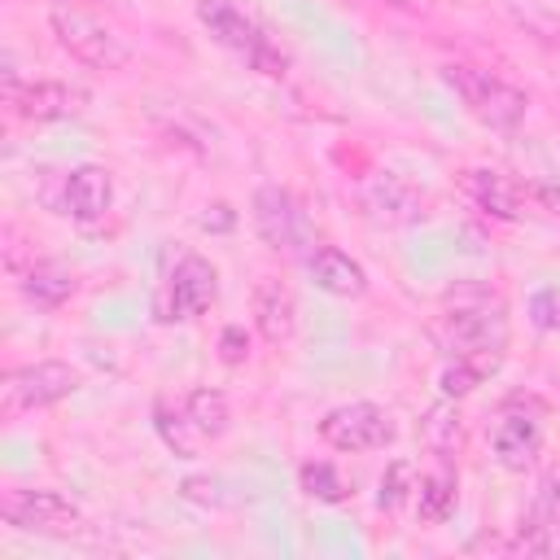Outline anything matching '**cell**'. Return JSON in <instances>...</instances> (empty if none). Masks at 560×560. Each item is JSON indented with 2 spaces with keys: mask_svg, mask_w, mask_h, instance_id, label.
Returning a JSON list of instances; mask_svg holds the SVG:
<instances>
[{
  "mask_svg": "<svg viewBox=\"0 0 560 560\" xmlns=\"http://www.w3.org/2000/svg\"><path fill=\"white\" fill-rule=\"evenodd\" d=\"M249 306H254V328L262 332V341L280 346V341L293 337V328H298V302H293V293H289L284 280L262 276L254 284V302Z\"/></svg>",
  "mask_w": 560,
  "mask_h": 560,
  "instance_id": "15",
  "label": "cell"
},
{
  "mask_svg": "<svg viewBox=\"0 0 560 560\" xmlns=\"http://www.w3.org/2000/svg\"><path fill=\"white\" fill-rule=\"evenodd\" d=\"M529 26H534L551 48H560V18H529Z\"/></svg>",
  "mask_w": 560,
  "mask_h": 560,
  "instance_id": "28",
  "label": "cell"
},
{
  "mask_svg": "<svg viewBox=\"0 0 560 560\" xmlns=\"http://www.w3.org/2000/svg\"><path fill=\"white\" fill-rule=\"evenodd\" d=\"M455 490H459V481H455L451 468H438V472L420 477V486H416V512H420V521H429V525L446 521L455 512Z\"/></svg>",
  "mask_w": 560,
  "mask_h": 560,
  "instance_id": "20",
  "label": "cell"
},
{
  "mask_svg": "<svg viewBox=\"0 0 560 560\" xmlns=\"http://www.w3.org/2000/svg\"><path fill=\"white\" fill-rule=\"evenodd\" d=\"M179 407H184V416H188V424H192V433H197L201 442H219V438L232 429V407H228V398H223L219 389H210V385L192 389Z\"/></svg>",
  "mask_w": 560,
  "mask_h": 560,
  "instance_id": "18",
  "label": "cell"
},
{
  "mask_svg": "<svg viewBox=\"0 0 560 560\" xmlns=\"http://www.w3.org/2000/svg\"><path fill=\"white\" fill-rule=\"evenodd\" d=\"M197 22L206 26V35L223 48V52H232L236 61H245L249 70H258V74H267V79H284L289 74V57L271 44V35L254 22V18H245L232 0H197Z\"/></svg>",
  "mask_w": 560,
  "mask_h": 560,
  "instance_id": "2",
  "label": "cell"
},
{
  "mask_svg": "<svg viewBox=\"0 0 560 560\" xmlns=\"http://www.w3.org/2000/svg\"><path fill=\"white\" fill-rule=\"evenodd\" d=\"M529 319L538 324V328H560V289L551 284V289H538L534 298H529Z\"/></svg>",
  "mask_w": 560,
  "mask_h": 560,
  "instance_id": "26",
  "label": "cell"
},
{
  "mask_svg": "<svg viewBox=\"0 0 560 560\" xmlns=\"http://www.w3.org/2000/svg\"><path fill=\"white\" fill-rule=\"evenodd\" d=\"M411 494V468L402 464V459H394L389 464V472L381 477V508H402V499Z\"/></svg>",
  "mask_w": 560,
  "mask_h": 560,
  "instance_id": "25",
  "label": "cell"
},
{
  "mask_svg": "<svg viewBox=\"0 0 560 560\" xmlns=\"http://www.w3.org/2000/svg\"><path fill=\"white\" fill-rule=\"evenodd\" d=\"M114 206V179L105 166L83 162L70 166L61 179V214H70L74 223H101Z\"/></svg>",
  "mask_w": 560,
  "mask_h": 560,
  "instance_id": "11",
  "label": "cell"
},
{
  "mask_svg": "<svg viewBox=\"0 0 560 560\" xmlns=\"http://www.w3.org/2000/svg\"><path fill=\"white\" fill-rule=\"evenodd\" d=\"M381 4H389V9H411L416 0H381Z\"/></svg>",
  "mask_w": 560,
  "mask_h": 560,
  "instance_id": "29",
  "label": "cell"
},
{
  "mask_svg": "<svg viewBox=\"0 0 560 560\" xmlns=\"http://www.w3.org/2000/svg\"><path fill=\"white\" fill-rule=\"evenodd\" d=\"M424 438H429V446H433L442 459L459 446V416L451 411V398H446V402H438V407L424 416Z\"/></svg>",
  "mask_w": 560,
  "mask_h": 560,
  "instance_id": "24",
  "label": "cell"
},
{
  "mask_svg": "<svg viewBox=\"0 0 560 560\" xmlns=\"http://www.w3.org/2000/svg\"><path fill=\"white\" fill-rule=\"evenodd\" d=\"M214 293H219V276H214V267H210L201 254H184V258L171 267L166 284L158 289L153 311H158L162 324H179V319L201 315V311L214 302Z\"/></svg>",
  "mask_w": 560,
  "mask_h": 560,
  "instance_id": "8",
  "label": "cell"
},
{
  "mask_svg": "<svg viewBox=\"0 0 560 560\" xmlns=\"http://www.w3.org/2000/svg\"><path fill=\"white\" fill-rule=\"evenodd\" d=\"M83 101H88V92L74 88V83H66V79H31V83H22L18 96L4 101V105H9L18 118H26V122H57V118L79 114Z\"/></svg>",
  "mask_w": 560,
  "mask_h": 560,
  "instance_id": "12",
  "label": "cell"
},
{
  "mask_svg": "<svg viewBox=\"0 0 560 560\" xmlns=\"http://www.w3.org/2000/svg\"><path fill=\"white\" fill-rule=\"evenodd\" d=\"M219 354H223V363H241V359L249 354V337H245L236 324H228L223 337H219Z\"/></svg>",
  "mask_w": 560,
  "mask_h": 560,
  "instance_id": "27",
  "label": "cell"
},
{
  "mask_svg": "<svg viewBox=\"0 0 560 560\" xmlns=\"http://www.w3.org/2000/svg\"><path fill=\"white\" fill-rule=\"evenodd\" d=\"M521 551L529 556H560V472H551L521 525V538H516Z\"/></svg>",
  "mask_w": 560,
  "mask_h": 560,
  "instance_id": "13",
  "label": "cell"
},
{
  "mask_svg": "<svg viewBox=\"0 0 560 560\" xmlns=\"http://www.w3.org/2000/svg\"><path fill=\"white\" fill-rule=\"evenodd\" d=\"M363 206H368L376 219H385V223H411V219L424 214V201L416 197V188H407V184L394 179V175H381L376 184H368V188H363Z\"/></svg>",
  "mask_w": 560,
  "mask_h": 560,
  "instance_id": "17",
  "label": "cell"
},
{
  "mask_svg": "<svg viewBox=\"0 0 560 560\" xmlns=\"http://www.w3.org/2000/svg\"><path fill=\"white\" fill-rule=\"evenodd\" d=\"M542 446V420L525 402H508L490 424V451L508 472H525L538 459Z\"/></svg>",
  "mask_w": 560,
  "mask_h": 560,
  "instance_id": "10",
  "label": "cell"
},
{
  "mask_svg": "<svg viewBox=\"0 0 560 560\" xmlns=\"http://www.w3.org/2000/svg\"><path fill=\"white\" fill-rule=\"evenodd\" d=\"M70 293H74V276L61 271V267H52V262H35V267L22 271V298L35 302V306H44V311L61 306Z\"/></svg>",
  "mask_w": 560,
  "mask_h": 560,
  "instance_id": "19",
  "label": "cell"
},
{
  "mask_svg": "<svg viewBox=\"0 0 560 560\" xmlns=\"http://www.w3.org/2000/svg\"><path fill=\"white\" fill-rule=\"evenodd\" d=\"M79 381H83L79 368H70L66 359H39V363H26V368L9 372V381H4V420L70 398L79 389Z\"/></svg>",
  "mask_w": 560,
  "mask_h": 560,
  "instance_id": "7",
  "label": "cell"
},
{
  "mask_svg": "<svg viewBox=\"0 0 560 560\" xmlns=\"http://www.w3.org/2000/svg\"><path fill=\"white\" fill-rule=\"evenodd\" d=\"M48 26H52L57 44L88 70H122L131 61V48L122 44V35L70 0H57L48 9Z\"/></svg>",
  "mask_w": 560,
  "mask_h": 560,
  "instance_id": "3",
  "label": "cell"
},
{
  "mask_svg": "<svg viewBox=\"0 0 560 560\" xmlns=\"http://www.w3.org/2000/svg\"><path fill=\"white\" fill-rule=\"evenodd\" d=\"M459 188H464V197H468L481 214L503 219V223L521 219V192H516V184H512L508 175H499V171H490V166H468V171L459 175Z\"/></svg>",
  "mask_w": 560,
  "mask_h": 560,
  "instance_id": "16",
  "label": "cell"
},
{
  "mask_svg": "<svg viewBox=\"0 0 560 560\" xmlns=\"http://www.w3.org/2000/svg\"><path fill=\"white\" fill-rule=\"evenodd\" d=\"M429 332L446 359H472L477 368L494 372L508 350V306L486 284H459L442 298V315Z\"/></svg>",
  "mask_w": 560,
  "mask_h": 560,
  "instance_id": "1",
  "label": "cell"
},
{
  "mask_svg": "<svg viewBox=\"0 0 560 560\" xmlns=\"http://www.w3.org/2000/svg\"><path fill=\"white\" fill-rule=\"evenodd\" d=\"M442 79L455 88V96L468 105V114L481 118V122L494 127V131L521 127V118H525V109H529V96H525L521 88H512L508 79L490 74V70L451 61V66H442Z\"/></svg>",
  "mask_w": 560,
  "mask_h": 560,
  "instance_id": "4",
  "label": "cell"
},
{
  "mask_svg": "<svg viewBox=\"0 0 560 560\" xmlns=\"http://www.w3.org/2000/svg\"><path fill=\"white\" fill-rule=\"evenodd\" d=\"M0 521L22 529V534H52V538H61V534H74L83 516L57 490H9L0 499Z\"/></svg>",
  "mask_w": 560,
  "mask_h": 560,
  "instance_id": "9",
  "label": "cell"
},
{
  "mask_svg": "<svg viewBox=\"0 0 560 560\" xmlns=\"http://www.w3.org/2000/svg\"><path fill=\"white\" fill-rule=\"evenodd\" d=\"M249 214H254V228H258V236H262L267 249L289 254V258L311 254V249H306V245H311V223H306V210L298 206V197H293L289 188H280V184H258Z\"/></svg>",
  "mask_w": 560,
  "mask_h": 560,
  "instance_id": "6",
  "label": "cell"
},
{
  "mask_svg": "<svg viewBox=\"0 0 560 560\" xmlns=\"http://www.w3.org/2000/svg\"><path fill=\"white\" fill-rule=\"evenodd\" d=\"M153 424H158V433H162V442L175 451V455H197V446H201V438L192 433V424H188V416H184V407H166V402H158L153 407Z\"/></svg>",
  "mask_w": 560,
  "mask_h": 560,
  "instance_id": "21",
  "label": "cell"
},
{
  "mask_svg": "<svg viewBox=\"0 0 560 560\" xmlns=\"http://www.w3.org/2000/svg\"><path fill=\"white\" fill-rule=\"evenodd\" d=\"M306 271H311V280H315L324 293H332V298H363V293H368V271H363V262L350 258V254L337 249V245H315V249L306 254Z\"/></svg>",
  "mask_w": 560,
  "mask_h": 560,
  "instance_id": "14",
  "label": "cell"
},
{
  "mask_svg": "<svg viewBox=\"0 0 560 560\" xmlns=\"http://www.w3.org/2000/svg\"><path fill=\"white\" fill-rule=\"evenodd\" d=\"M298 486H302L311 499H319V503H341V499H346L341 472H337L332 464H324V459H306V464L298 468Z\"/></svg>",
  "mask_w": 560,
  "mask_h": 560,
  "instance_id": "22",
  "label": "cell"
},
{
  "mask_svg": "<svg viewBox=\"0 0 560 560\" xmlns=\"http://www.w3.org/2000/svg\"><path fill=\"white\" fill-rule=\"evenodd\" d=\"M486 381V368H477L472 359H446L442 372H438V385H442V398H468L477 385Z\"/></svg>",
  "mask_w": 560,
  "mask_h": 560,
  "instance_id": "23",
  "label": "cell"
},
{
  "mask_svg": "<svg viewBox=\"0 0 560 560\" xmlns=\"http://www.w3.org/2000/svg\"><path fill=\"white\" fill-rule=\"evenodd\" d=\"M319 438L332 446V451H346V455H363V451H385L394 438H398V424L385 407L368 402V398H354V402H341L332 411H324L319 420Z\"/></svg>",
  "mask_w": 560,
  "mask_h": 560,
  "instance_id": "5",
  "label": "cell"
}]
</instances>
